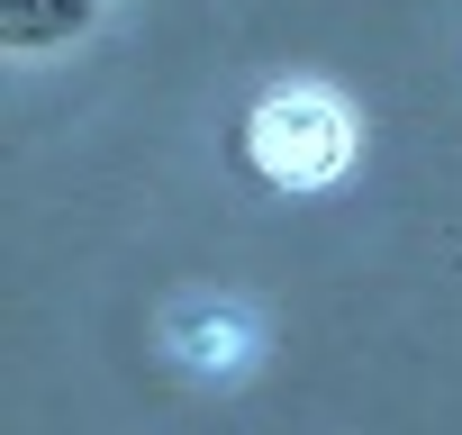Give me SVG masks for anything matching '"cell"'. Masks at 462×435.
<instances>
[{
	"label": "cell",
	"mask_w": 462,
	"mask_h": 435,
	"mask_svg": "<svg viewBox=\"0 0 462 435\" xmlns=\"http://www.w3.org/2000/svg\"><path fill=\"white\" fill-rule=\"evenodd\" d=\"M345 154H354V118H345L327 91H273V100H263V118H254V163H263L273 181H291V190L336 181Z\"/></svg>",
	"instance_id": "1"
},
{
	"label": "cell",
	"mask_w": 462,
	"mask_h": 435,
	"mask_svg": "<svg viewBox=\"0 0 462 435\" xmlns=\"http://www.w3.org/2000/svg\"><path fill=\"white\" fill-rule=\"evenodd\" d=\"M91 0H10V37H64Z\"/></svg>",
	"instance_id": "2"
}]
</instances>
